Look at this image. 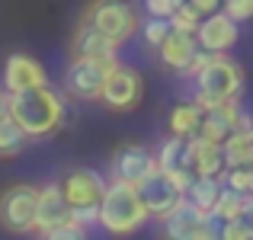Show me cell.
Listing matches in <instances>:
<instances>
[{
	"mask_svg": "<svg viewBox=\"0 0 253 240\" xmlns=\"http://www.w3.org/2000/svg\"><path fill=\"white\" fill-rule=\"evenodd\" d=\"M148 208L141 205L135 186L109 179L103 189V199L96 205V224L112 237H128L148 224Z\"/></svg>",
	"mask_w": 253,
	"mask_h": 240,
	"instance_id": "obj_2",
	"label": "cell"
},
{
	"mask_svg": "<svg viewBox=\"0 0 253 240\" xmlns=\"http://www.w3.org/2000/svg\"><path fill=\"white\" fill-rule=\"evenodd\" d=\"M199 122H202V109H199L196 103H176L167 116V128H170V135H176V138L196 135Z\"/></svg>",
	"mask_w": 253,
	"mask_h": 240,
	"instance_id": "obj_21",
	"label": "cell"
},
{
	"mask_svg": "<svg viewBox=\"0 0 253 240\" xmlns=\"http://www.w3.org/2000/svg\"><path fill=\"white\" fill-rule=\"evenodd\" d=\"M161 221V237L164 240H211L209 237V215L179 199Z\"/></svg>",
	"mask_w": 253,
	"mask_h": 240,
	"instance_id": "obj_8",
	"label": "cell"
},
{
	"mask_svg": "<svg viewBox=\"0 0 253 240\" xmlns=\"http://www.w3.org/2000/svg\"><path fill=\"white\" fill-rule=\"evenodd\" d=\"M183 163L192 170V176H221L224 170V154L221 144L209 141L196 131L183 141Z\"/></svg>",
	"mask_w": 253,
	"mask_h": 240,
	"instance_id": "obj_14",
	"label": "cell"
},
{
	"mask_svg": "<svg viewBox=\"0 0 253 240\" xmlns=\"http://www.w3.org/2000/svg\"><path fill=\"white\" fill-rule=\"evenodd\" d=\"M68 221H74L77 228H93V224H96V205H93V208H71Z\"/></svg>",
	"mask_w": 253,
	"mask_h": 240,
	"instance_id": "obj_32",
	"label": "cell"
},
{
	"mask_svg": "<svg viewBox=\"0 0 253 240\" xmlns=\"http://www.w3.org/2000/svg\"><path fill=\"white\" fill-rule=\"evenodd\" d=\"M183 141H186V138H176V135H167L161 141V148L154 151V160H157V170H161V173L179 170V166H183V170H189V166L183 163Z\"/></svg>",
	"mask_w": 253,
	"mask_h": 240,
	"instance_id": "obj_22",
	"label": "cell"
},
{
	"mask_svg": "<svg viewBox=\"0 0 253 240\" xmlns=\"http://www.w3.org/2000/svg\"><path fill=\"white\" fill-rule=\"evenodd\" d=\"M138 32H141L144 45L157 48V45H161L164 39H167V32H170V23H167V19H161V16H148L141 26H138Z\"/></svg>",
	"mask_w": 253,
	"mask_h": 240,
	"instance_id": "obj_27",
	"label": "cell"
},
{
	"mask_svg": "<svg viewBox=\"0 0 253 240\" xmlns=\"http://www.w3.org/2000/svg\"><path fill=\"white\" fill-rule=\"evenodd\" d=\"M81 19H86L90 26H96L106 39H112V42L119 45V48H122L138 32V26H141V16H138V10L128 0H93Z\"/></svg>",
	"mask_w": 253,
	"mask_h": 240,
	"instance_id": "obj_4",
	"label": "cell"
},
{
	"mask_svg": "<svg viewBox=\"0 0 253 240\" xmlns=\"http://www.w3.org/2000/svg\"><path fill=\"white\" fill-rule=\"evenodd\" d=\"M241 205H244V192H234V189H228V186H221V192H218V199H215L209 215L218 218V221H234Z\"/></svg>",
	"mask_w": 253,
	"mask_h": 240,
	"instance_id": "obj_23",
	"label": "cell"
},
{
	"mask_svg": "<svg viewBox=\"0 0 253 240\" xmlns=\"http://www.w3.org/2000/svg\"><path fill=\"white\" fill-rule=\"evenodd\" d=\"M218 192H221V179H218V176H192V183L186 186L183 199L189 205H196L199 211L209 215L211 205H215V199H218Z\"/></svg>",
	"mask_w": 253,
	"mask_h": 240,
	"instance_id": "obj_20",
	"label": "cell"
},
{
	"mask_svg": "<svg viewBox=\"0 0 253 240\" xmlns=\"http://www.w3.org/2000/svg\"><path fill=\"white\" fill-rule=\"evenodd\" d=\"M196 51H199L196 36H189V32H176V29H170L167 39L157 45V58H161V64L167 71H173V74H179V77H183V71L189 68V61H192Z\"/></svg>",
	"mask_w": 253,
	"mask_h": 240,
	"instance_id": "obj_18",
	"label": "cell"
},
{
	"mask_svg": "<svg viewBox=\"0 0 253 240\" xmlns=\"http://www.w3.org/2000/svg\"><path fill=\"white\" fill-rule=\"evenodd\" d=\"M221 10L241 26V23H250L253 19V0H221Z\"/></svg>",
	"mask_w": 253,
	"mask_h": 240,
	"instance_id": "obj_29",
	"label": "cell"
},
{
	"mask_svg": "<svg viewBox=\"0 0 253 240\" xmlns=\"http://www.w3.org/2000/svg\"><path fill=\"white\" fill-rule=\"evenodd\" d=\"M221 154H224V166H237V163L253 166V125L231 131L221 141Z\"/></svg>",
	"mask_w": 253,
	"mask_h": 240,
	"instance_id": "obj_19",
	"label": "cell"
},
{
	"mask_svg": "<svg viewBox=\"0 0 253 240\" xmlns=\"http://www.w3.org/2000/svg\"><path fill=\"white\" fill-rule=\"evenodd\" d=\"M186 3H189L192 10L199 13V16H209V13L221 10V0H186Z\"/></svg>",
	"mask_w": 253,
	"mask_h": 240,
	"instance_id": "obj_33",
	"label": "cell"
},
{
	"mask_svg": "<svg viewBox=\"0 0 253 240\" xmlns=\"http://www.w3.org/2000/svg\"><path fill=\"white\" fill-rule=\"evenodd\" d=\"M221 186H228V189H234V192H253V166L247 163H237V166H224L221 170Z\"/></svg>",
	"mask_w": 253,
	"mask_h": 240,
	"instance_id": "obj_25",
	"label": "cell"
},
{
	"mask_svg": "<svg viewBox=\"0 0 253 240\" xmlns=\"http://www.w3.org/2000/svg\"><path fill=\"white\" fill-rule=\"evenodd\" d=\"M71 55L74 58H93V61H119V45L112 39H106L96 26L81 19L74 26V36H71Z\"/></svg>",
	"mask_w": 253,
	"mask_h": 240,
	"instance_id": "obj_15",
	"label": "cell"
},
{
	"mask_svg": "<svg viewBox=\"0 0 253 240\" xmlns=\"http://www.w3.org/2000/svg\"><path fill=\"white\" fill-rule=\"evenodd\" d=\"M26 141H29V138L23 135V128H19L13 119H3V122H0V157H16L19 151L26 148Z\"/></svg>",
	"mask_w": 253,
	"mask_h": 240,
	"instance_id": "obj_24",
	"label": "cell"
},
{
	"mask_svg": "<svg viewBox=\"0 0 253 240\" xmlns=\"http://www.w3.org/2000/svg\"><path fill=\"white\" fill-rule=\"evenodd\" d=\"M234 221L244 228L247 240H253V192H247V196H244V205H241V211H237Z\"/></svg>",
	"mask_w": 253,
	"mask_h": 240,
	"instance_id": "obj_30",
	"label": "cell"
},
{
	"mask_svg": "<svg viewBox=\"0 0 253 240\" xmlns=\"http://www.w3.org/2000/svg\"><path fill=\"white\" fill-rule=\"evenodd\" d=\"M237 39H241V26H237L224 10H215V13H209V16L199 19L196 45L202 51H211V55H228V51L237 45Z\"/></svg>",
	"mask_w": 253,
	"mask_h": 240,
	"instance_id": "obj_9",
	"label": "cell"
},
{
	"mask_svg": "<svg viewBox=\"0 0 253 240\" xmlns=\"http://www.w3.org/2000/svg\"><path fill=\"white\" fill-rule=\"evenodd\" d=\"M71 218V205L64 202L61 186L58 183H45L39 186V202H36V234L48 231L55 224H64Z\"/></svg>",
	"mask_w": 253,
	"mask_h": 240,
	"instance_id": "obj_17",
	"label": "cell"
},
{
	"mask_svg": "<svg viewBox=\"0 0 253 240\" xmlns=\"http://www.w3.org/2000/svg\"><path fill=\"white\" fill-rule=\"evenodd\" d=\"M36 202L39 186L13 183L0 192V228L10 234H36Z\"/></svg>",
	"mask_w": 253,
	"mask_h": 240,
	"instance_id": "obj_5",
	"label": "cell"
},
{
	"mask_svg": "<svg viewBox=\"0 0 253 240\" xmlns=\"http://www.w3.org/2000/svg\"><path fill=\"white\" fill-rule=\"evenodd\" d=\"M196 90H192V103L199 109H211L218 103H231L241 99L244 93V68L228 55H211L209 64L192 77Z\"/></svg>",
	"mask_w": 253,
	"mask_h": 240,
	"instance_id": "obj_3",
	"label": "cell"
},
{
	"mask_svg": "<svg viewBox=\"0 0 253 240\" xmlns=\"http://www.w3.org/2000/svg\"><path fill=\"white\" fill-rule=\"evenodd\" d=\"M3 119H10V93L0 86V122H3Z\"/></svg>",
	"mask_w": 253,
	"mask_h": 240,
	"instance_id": "obj_34",
	"label": "cell"
},
{
	"mask_svg": "<svg viewBox=\"0 0 253 240\" xmlns=\"http://www.w3.org/2000/svg\"><path fill=\"white\" fill-rule=\"evenodd\" d=\"M179 3H183V0H144V10H148V16H161V19H167Z\"/></svg>",
	"mask_w": 253,
	"mask_h": 240,
	"instance_id": "obj_31",
	"label": "cell"
},
{
	"mask_svg": "<svg viewBox=\"0 0 253 240\" xmlns=\"http://www.w3.org/2000/svg\"><path fill=\"white\" fill-rule=\"evenodd\" d=\"M3 90L6 93H23V90H32V86H45L48 83V74H45L42 61H36L32 55L26 51H13L6 55L3 61Z\"/></svg>",
	"mask_w": 253,
	"mask_h": 240,
	"instance_id": "obj_13",
	"label": "cell"
},
{
	"mask_svg": "<svg viewBox=\"0 0 253 240\" xmlns=\"http://www.w3.org/2000/svg\"><path fill=\"white\" fill-rule=\"evenodd\" d=\"M141 93H144V77L138 74L131 64H112V71L103 80V90H99V99L106 109L112 112H128L141 103Z\"/></svg>",
	"mask_w": 253,
	"mask_h": 240,
	"instance_id": "obj_6",
	"label": "cell"
},
{
	"mask_svg": "<svg viewBox=\"0 0 253 240\" xmlns=\"http://www.w3.org/2000/svg\"><path fill=\"white\" fill-rule=\"evenodd\" d=\"M135 192H138V199H141V205L148 208L151 218H164L173 205L183 199V192H179L176 186L167 179V173H161V170H154V173H148L144 179H138Z\"/></svg>",
	"mask_w": 253,
	"mask_h": 240,
	"instance_id": "obj_12",
	"label": "cell"
},
{
	"mask_svg": "<svg viewBox=\"0 0 253 240\" xmlns=\"http://www.w3.org/2000/svg\"><path fill=\"white\" fill-rule=\"evenodd\" d=\"M154 170H157L154 151L144 148V144H122L109 157V179H119V183H128V186H135L138 179H144Z\"/></svg>",
	"mask_w": 253,
	"mask_h": 240,
	"instance_id": "obj_10",
	"label": "cell"
},
{
	"mask_svg": "<svg viewBox=\"0 0 253 240\" xmlns=\"http://www.w3.org/2000/svg\"><path fill=\"white\" fill-rule=\"evenodd\" d=\"M109 179H103L96 170H71L64 173L61 179H58V186H61V196L64 202L71 205V208H93V205H99V199H103V189Z\"/></svg>",
	"mask_w": 253,
	"mask_h": 240,
	"instance_id": "obj_11",
	"label": "cell"
},
{
	"mask_svg": "<svg viewBox=\"0 0 253 240\" xmlns=\"http://www.w3.org/2000/svg\"><path fill=\"white\" fill-rule=\"evenodd\" d=\"M199 19H202V16H199V13L183 0V3H179L176 10H173L170 16H167V23H170V29H176V32H189V36H196Z\"/></svg>",
	"mask_w": 253,
	"mask_h": 240,
	"instance_id": "obj_26",
	"label": "cell"
},
{
	"mask_svg": "<svg viewBox=\"0 0 253 240\" xmlns=\"http://www.w3.org/2000/svg\"><path fill=\"white\" fill-rule=\"evenodd\" d=\"M10 119L23 128V135L29 141H42V138L55 135L64 125L68 103L48 83L32 86V90H23V93H10Z\"/></svg>",
	"mask_w": 253,
	"mask_h": 240,
	"instance_id": "obj_1",
	"label": "cell"
},
{
	"mask_svg": "<svg viewBox=\"0 0 253 240\" xmlns=\"http://www.w3.org/2000/svg\"><path fill=\"white\" fill-rule=\"evenodd\" d=\"M39 240H90V237H86V228H77L74 221H64L48 231H39Z\"/></svg>",
	"mask_w": 253,
	"mask_h": 240,
	"instance_id": "obj_28",
	"label": "cell"
},
{
	"mask_svg": "<svg viewBox=\"0 0 253 240\" xmlns=\"http://www.w3.org/2000/svg\"><path fill=\"white\" fill-rule=\"evenodd\" d=\"M241 103L231 99V103H218L211 109H202V122H199V135L209 138V141L221 144L231 131L241 128Z\"/></svg>",
	"mask_w": 253,
	"mask_h": 240,
	"instance_id": "obj_16",
	"label": "cell"
},
{
	"mask_svg": "<svg viewBox=\"0 0 253 240\" xmlns=\"http://www.w3.org/2000/svg\"><path fill=\"white\" fill-rule=\"evenodd\" d=\"M119 61H93V58H71L68 71H64V90L68 96L81 99V103H96L103 80Z\"/></svg>",
	"mask_w": 253,
	"mask_h": 240,
	"instance_id": "obj_7",
	"label": "cell"
}]
</instances>
